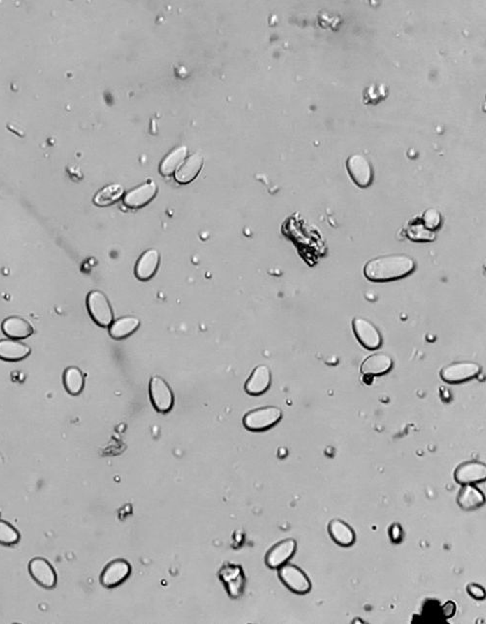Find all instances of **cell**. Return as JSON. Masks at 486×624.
<instances>
[{"label": "cell", "mask_w": 486, "mask_h": 624, "mask_svg": "<svg viewBox=\"0 0 486 624\" xmlns=\"http://www.w3.org/2000/svg\"><path fill=\"white\" fill-rule=\"evenodd\" d=\"M352 329H353L354 335L358 339L359 343L364 348L376 350L381 348V343H383L381 332L368 319L364 318V317H355L352 320Z\"/></svg>", "instance_id": "6"}, {"label": "cell", "mask_w": 486, "mask_h": 624, "mask_svg": "<svg viewBox=\"0 0 486 624\" xmlns=\"http://www.w3.org/2000/svg\"><path fill=\"white\" fill-rule=\"evenodd\" d=\"M486 466L480 461L464 462L455 470V480L459 484H475L485 482Z\"/></svg>", "instance_id": "11"}, {"label": "cell", "mask_w": 486, "mask_h": 624, "mask_svg": "<svg viewBox=\"0 0 486 624\" xmlns=\"http://www.w3.org/2000/svg\"><path fill=\"white\" fill-rule=\"evenodd\" d=\"M64 387L71 395H78L84 388V376L76 366L66 369L64 375Z\"/></svg>", "instance_id": "25"}, {"label": "cell", "mask_w": 486, "mask_h": 624, "mask_svg": "<svg viewBox=\"0 0 486 624\" xmlns=\"http://www.w3.org/2000/svg\"><path fill=\"white\" fill-rule=\"evenodd\" d=\"M280 581L289 590L296 594H307L311 590L312 584L307 574L293 564H284L279 568Z\"/></svg>", "instance_id": "3"}, {"label": "cell", "mask_w": 486, "mask_h": 624, "mask_svg": "<svg viewBox=\"0 0 486 624\" xmlns=\"http://www.w3.org/2000/svg\"><path fill=\"white\" fill-rule=\"evenodd\" d=\"M393 366V360L388 354L376 353L364 359L361 365V373L366 376H381L388 373Z\"/></svg>", "instance_id": "15"}, {"label": "cell", "mask_w": 486, "mask_h": 624, "mask_svg": "<svg viewBox=\"0 0 486 624\" xmlns=\"http://www.w3.org/2000/svg\"><path fill=\"white\" fill-rule=\"evenodd\" d=\"M422 224L430 231L437 230L441 224V216L438 210L431 209L426 210L422 218Z\"/></svg>", "instance_id": "28"}, {"label": "cell", "mask_w": 486, "mask_h": 624, "mask_svg": "<svg viewBox=\"0 0 486 624\" xmlns=\"http://www.w3.org/2000/svg\"><path fill=\"white\" fill-rule=\"evenodd\" d=\"M441 611H443V615L445 616L446 618H451L453 616L455 615L456 613V605L455 602L453 601H448L441 608Z\"/></svg>", "instance_id": "31"}, {"label": "cell", "mask_w": 486, "mask_h": 624, "mask_svg": "<svg viewBox=\"0 0 486 624\" xmlns=\"http://www.w3.org/2000/svg\"><path fill=\"white\" fill-rule=\"evenodd\" d=\"M187 156V147L180 146L167 156L161 163L160 172L163 175H170L176 172L184 162Z\"/></svg>", "instance_id": "23"}, {"label": "cell", "mask_w": 486, "mask_h": 624, "mask_svg": "<svg viewBox=\"0 0 486 624\" xmlns=\"http://www.w3.org/2000/svg\"><path fill=\"white\" fill-rule=\"evenodd\" d=\"M131 573V566L125 559H116L104 568L101 583L108 588H116L123 584Z\"/></svg>", "instance_id": "10"}, {"label": "cell", "mask_w": 486, "mask_h": 624, "mask_svg": "<svg viewBox=\"0 0 486 624\" xmlns=\"http://www.w3.org/2000/svg\"><path fill=\"white\" fill-rule=\"evenodd\" d=\"M414 267L415 262L408 255H384L369 260L364 265V274L371 281L388 282L408 276Z\"/></svg>", "instance_id": "1"}, {"label": "cell", "mask_w": 486, "mask_h": 624, "mask_svg": "<svg viewBox=\"0 0 486 624\" xmlns=\"http://www.w3.org/2000/svg\"><path fill=\"white\" fill-rule=\"evenodd\" d=\"M281 418L282 410L279 408L270 406L248 413L243 418V424L248 430L261 432L274 427Z\"/></svg>", "instance_id": "2"}, {"label": "cell", "mask_w": 486, "mask_h": 624, "mask_svg": "<svg viewBox=\"0 0 486 624\" xmlns=\"http://www.w3.org/2000/svg\"><path fill=\"white\" fill-rule=\"evenodd\" d=\"M457 504L464 511H473L485 504V496L475 485L464 484L458 492Z\"/></svg>", "instance_id": "16"}, {"label": "cell", "mask_w": 486, "mask_h": 624, "mask_svg": "<svg viewBox=\"0 0 486 624\" xmlns=\"http://www.w3.org/2000/svg\"><path fill=\"white\" fill-rule=\"evenodd\" d=\"M20 534L12 525L0 520V544L11 546L18 543Z\"/></svg>", "instance_id": "26"}, {"label": "cell", "mask_w": 486, "mask_h": 624, "mask_svg": "<svg viewBox=\"0 0 486 624\" xmlns=\"http://www.w3.org/2000/svg\"><path fill=\"white\" fill-rule=\"evenodd\" d=\"M160 264V254L156 249H149L141 255L135 266V276L140 281L152 278Z\"/></svg>", "instance_id": "17"}, {"label": "cell", "mask_w": 486, "mask_h": 624, "mask_svg": "<svg viewBox=\"0 0 486 624\" xmlns=\"http://www.w3.org/2000/svg\"><path fill=\"white\" fill-rule=\"evenodd\" d=\"M29 574L37 584L45 588H53L57 584V576L53 567L46 559H32L29 565Z\"/></svg>", "instance_id": "12"}, {"label": "cell", "mask_w": 486, "mask_h": 624, "mask_svg": "<svg viewBox=\"0 0 486 624\" xmlns=\"http://www.w3.org/2000/svg\"><path fill=\"white\" fill-rule=\"evenodd\" d=\"M31 349L27 344L20 343L16 339H1L0 341V359L9 362H17L27 358Z\"/></svg>", "instance_id": "19"}, {"label": "cell", "mask_w": 486, "mask_h": 624, "mask_svg": "<svg viewBox=\"0 0 486 624\" xmlns=\"http://www.w3.org/2000/svg\"><path fill=\"white\" fill-rule=\"evenodd\" d=\"M202 156L198 154V153L193 154L176 170V181L181 183V184H187V183L192 182L198 177L200 170H202Z\"/></svg>", "instance_id": "20"}, {"label": "cell", "mask_w": 486, "mask_h": 624, "mask_svg": "<svg viewBox=\"0 0 486 624\" xmlns=\"http://www.w3.org/2000/svg\"><path fill=\"white\" fill-rule=\"evenodd\" d=\"M480 371H482V368L478 364L470 362V361H462V362L452 363L443 366L441 370L440 376L441 380L446 382L461 383L476 378Z\"/></svg>", "instance_id": "7"}, {"label": "cell", "mask_w": 486, "mask_h": 624, "mask_svg": "<svg viewBox=\"0 0 486 624\" xmlns=\"http://www.w3.org/2000/svg\"><path fill=\"white\" fill-rule=\"evenodd\" d=\"M140 325V320L136 317L126 316L112 322L109 328V334L115 339H125L135 333Z\"/></svg>", "instance_id": "22"}, {"label": "cell", "mask_w": 486, "mask_h": 624, "mask_svg": "<svg viewBox=\"0 0 486 624\" xmlns=\"http://www.w3.org/2000/svg\"><path fill=\"white\" fill-rule=\"evenodd\" d=\"M346 168L352 181L362 189H366L373 183L374 172L368 158L361 154L349 156L346 160Z\"/></svg>", "instance_id": "5"}, {"label": "cell", "mask_w": 486, "mask_h": 624, "mask_svg": "<svg viewBox=\"0 0 486 624\" xmlns=\"http://www.w3.org/2000/svg\"><path fill=\"white\" fill-rule=\"evenodd\" d=\"M270 383H272V373L269 366L260 365L253 371L252 375L245 385V390L250 395H261L269 389Z\"/></svg>", "instance_id": "14"}, {"label": "cell", "mask_w": 486, "mask_h": 624, "mask_svg": "<svg viewBox=\"0 0 486 624\" xmlns=\"http://www.w3.org/2000/svg\"><path fill=\"white\" fill-rule=\"evenodd\" d=\"M389 536H390L392 542H394V543H400L404 536L401 525L398 523L392 524L390 528H389Z\"/></svg>", "instance_id": "30"}, {"label": "cell", "mask_w": 486, "mask_h": 624, "mask_svg": "<svg viewBox=\"0 0 486 624\" xmlns=\"http://www.w3.org/2000/svg\"><path fill=\"white\" fill-rule=\"evenodd\" d=\"M87 306L93 320L101 327H109L113 322V311L108 299L103 292L91 291L87 297Z\"/></svg>", "instance_id": "4"}, {"label": "cell", "mask_w": 486, "mask_h": 624, "mask_svg": "<svg viewBox=\"0 0 486 624\" xmlns=\"http://www.w3.org/2000/svg\"><path fill=\"white\" fill-rule=\"evenodd\" d=\"M332 540L341 547H351L356 542V534L352 527L341 519H333L328 525Z\"/></svg>", "instance_id": "18"}, {"label": "cell", "mask_w": 486, "mask_h": 624, "mask_svg": "<svg viewBox=\"0 0 486 624\" xmlns=\"http://www.w3.org/2000/svg\"><path fill=\"white\" fill-rule=\"evenodd\" d=\"M124 195V188L120 184L106 186L94 198V202L98 207H108L120 200Z\"/></svg>", "instance_id": "24"}, {"label": "cell", "mask_w": 486, "mask_h": 624, "mask_svg": "<svg viewBox=\"0 0 486 624\" xmlns=\"http://www.w3.org/2000/svg\"><path fill=\"white\" fill-rule=\"evenodd\" d=\"M157 194V186L153 181H149L135 188L124 198V202L128 207L140 208L145 207L154 199Z\"/></svg>", "instance_id": "13"}, {"label": "cell", "mask_w": 486, "mask_h": 624, "mask_svg": "<svg viewBox=\"0 0 486 624\" xmlns=\"http://www.w3.org/2000/svg\"><path fill=\"white\" fill-rule=\"evenodd\" d=\"M408 235L411 239L415 242H430L435 239L433 231L428 230L423 224L413 225L408 228Z\"/></svg>", "instance_id": "27"}, {"label": "cell", "mask_w": 486, "mask_h": 624, "mask_svg": "<svg viewBox=\"0 0 486 624\" xmlns=\"http://www.w3.org/2000/svg\"><path fill=\"white\" fill-rule=\"evenodd\" d=\"M151 401L160 413H168L173 407V394L167 381L161 376H154L150 381Z\"/></svg>", "instance_id": "8"}, {"label": "cell", "mask_w": 486, "mask_h": 624, "mask_svg": "<svg viewBox=\"0 0 486 624\" xmlns=\"http://www.w3.org/2000/svg\"><path fill=\"white\" fill-rule=\"evenodd\" d=\"M297 551V542L294 539H285L275 544L265 557L266 565L270 569H279L294 556Z\"/></svg>", "instance_id": "9"}, {"label": "cell", "mask_w": 486, "mask_h": 624, "mask_svg": "<svg viewBox=\"0 0 486 624\" xmlns=\"http://www.w3.org/2000/svg\"><path fill=\"white\" fill-rule=\"evenodd\" d=\"M467 593L470 594L471 597L476 600L482 601L485 599V589L478 584H469L467 586Z\"/></svg>", "instance_id": "29"}, {"label": "cell", "mask_w": 486, "mask_h": 624, "mask_svg": "<svg viewBox=\"0 0 486 624\" xmlns=\"http://www.w3.org/2000/svg\"><path fill=\"white\" fill-rule=\"evenodd\" d=\"M2 331L5 335L13 339H24L34 334L31 324L20 317H9L2 323Z\"/></svg>", "instance_id": "21"}]
</instances>
